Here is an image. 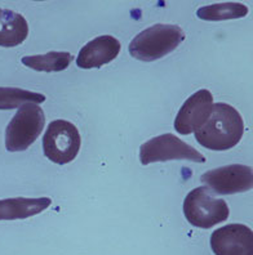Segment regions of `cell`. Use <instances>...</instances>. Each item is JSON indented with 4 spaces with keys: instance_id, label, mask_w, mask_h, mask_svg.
I'll return each instance as SVG.
<instances>
[{
    "instance_id": "9c48e42d",
    "label": "cell",
    "mask_w": 253,
    "mask_h": 255,
    "mask_svg": "<svg viewBox=\"0 0 253 255\" xmlns=\"http://www.w3.org/2000/svg\"><path fill=\"white\" fill-rule=\"evenodd\" d=\"M215 255H253V232L246 224H228L211 235Z\"/></svg>"
},
{
    "instance_id": "7a4b0ae2",
    "label": "cell",
    "mask_w": 253,
    "mask_h": 255,
    "mask_svg": "<svg viewBox=\"0 0 253 255\" xmlns=\"http://www.w3.org/2000/svg\"><path fill=\"white\" fill-rule=\"evenodd\" d=\"M185 32L177 25L158 23L141 31L129 43V53L142 62H154L166 57L180 47Z\"/></svg>"
},
{
    "instance_id": "5bb4252c",
    "label": "cell",
    "mask_w": 253,
    "mask_h": 255,
    "mask_svg": "<svg viewBox=\"0 0 253 255\" xmlns=\"http://www.w3.org/2000/svg\"><path fill=\"white\" fill-rule=\"evenodd\" d=\"M250 13L248 6L241 3L212 4L199 8L197 16L203 21H225V19L243 18Z\"/></svg>"
},
{
    "instance_id": "8fae6325",
    "label": "cell",
    "mask_w": 253,
    "mask_h": 255,
    "mask_svg": "<svg viewBox=\"0 0 253 255\" xmlns=\"http://www.w3.org/2000/svg\"><path fill=\"white\" fill-rule=\"evenodd\" d=\"M52 204L49 197L39 199H27V197H16V199L0 200V221H14V219H26L40 214Z\"/></svg>"
},
{
    "instance_id": "4fadbf2b",
    "label": "cell",
    "mask_w": 253,
    "mask_h": 255,
    "mask_svg": "<svg viewBox=\"0 0 253 255\" xmlns=\"http://www.w3.org/2000/svg\"><path fill=\"white\" fill-rule=\"evenodd\" d=\"M72 59L74 57L69 52H49L47 54L23 57L22 63L35 71L59 72L67 69Z\"/></svg>"
},
{
    "instance_id": "7c38bea8",
    "label": "cell",
    "mask_w": 253,
    "mask_h": 255,
    "mask_svg": "<svg viewBox=\"0 0 253 255\" xmlns=\"http://www.w3.org/2000/svg\"><path fill=\"white\" fill-rule=\"evenodd\" d=\"M28 25L19 13L0 8V47H17L26 40Z\"/></svg>"
},
{
    "instance_id": "8992f818",
    "label": "cell",
    "mask_w": 253,
    "mask_h": 255,
    "mask_svg": "<svg viewBox=\"0 0 253 255\" xmlns=\"http://www.w3.org/2000/svg\"><path fill=\"white\" fill-rule=\"evenodd\" d=\"M171 160H189L200 164L206 162V157L199 151L171 133L151 138L141 146L140 161L142 165Z\"/></svg>"
},
{
    "instance_id": "ba28073f",
    "label": "cell",
    "mask_w": 253,
    "mask_h": 255,
    "mask_svg": "<svg viewBox=\"0 0 253 255\" xmlns=\"http://www.w3.org/2000/svg\"><path fill=\"white\" fill-rule=\"evenodd\" d=\"M213 109V96L207 89H200L185 101L175 120V129L182 135L195 133L203 127Z\"/></svg>"
},
{
    "instance_id": "6da1fadb",
    "label": "cell",
    "mask_w": 253,
    "mask_h": 255,
    "mask_svg": "<svg viewBox=\"0 0 253 255\" xmlns=\"http://www.w3.org/2000/svg\"><path fill=\"white\" fill-rule=\"evenodd\" d=\"M244 134L242 115L228 103L213 105L208 122L195 131L200 146L212 151H226L237 146Z\"/></svg>"
},
{
    "instance_id": "277c9868",
    "label": "cell",
    "mask_w": 253,
    "mask_h": 255,
    "mask_svg": "<svg viewBox=\"0 0 253 255\" xmlns=\"http://www.w3.org/2000/svg\"><path fill=\"white\" fill-rule=\"evenodd\" d=\"M45 125L44 111L38 105L27 103L19 107L18 111L5 130V147L9 152H21L28 147L41 134Z\"/></svg>"
},
{
    "instance_id": "52a82bcc",
    "label": "cell",
    "mask_w": 253,
    "mask_h": 255,
    "mask_svg": "<svg viewBox=\"0 0 253 255\" xmlns=\"http://www.w3.org/2000/svg\"><path fill=\"white\" fill-rule=\"evenodd\" d=\"M200 181L208 190L219 195L247 192L253 187V170L247 165H226L202 174Z\"/></svg>"
},
{
    "instance_id": "5b68a950",
    "label": "cell",
    "mask_w": 253,
    "mask_h": 255,
    "mask_svg": "<svg viewBox=\"0 0 253 255\" xmlns=\"http://www.w3.org/2000/svg\"><path fill=\"white\" fill-rule=\"evenodd\" d=\"M81 137L78 128L67 120H54L43 137L45 157L54 164L65 165L75 160L80 151Z\"/></svg>"
},
{
    "instance_id": "3957f363",
    "label": "cell",
    "mask_w": 253,
    "mask_h": 255,
    "mask_svg": "<svg viewBox=\"0 0 253 255\" xmlns=\"http://www.w3.org/2000/svg\"><path fill=\"white\" fill-rule=\"evenodd\" d=\"M184 214L194 227L208 230L225 222L230 215V209L225 200L216 199L207 187H198L185 199Z\"/></svg>"
},
{
    "instance_id": "30bf717a",
    "label": "cell",
    "mask_w": 253,
    "mask_h": 255,
    "mask_svg": "<svg viewBox=\"0 0 253 255\" xmlns=\"http://www.w3.org/2000/svg\"><path fill=\"white\" fill-rule=\"evenodd\" d=\"M122 44L114 36L102 35L88 41L81 48L76 58V65L80 69H100L116 58L120 53Z\"/></svg>"
},
{
    "instance_id": "9a60e30c",
    "label": "cell",
    "mask_w": 253,
    "mask_h": 255,
    "mask_svg": "<svg viewBox=\"0 0 253 255\" xmlns=\"http://www.w3.org/2000/svg\"><path fill=\"white\" fill-rule=\"evenodd\" d=\"M44 101H45L44 94L25 91V89H19V88L0 87V110L19 109L27 103L39 105V103H43Z\"/></svg>"
}]
</instances>
